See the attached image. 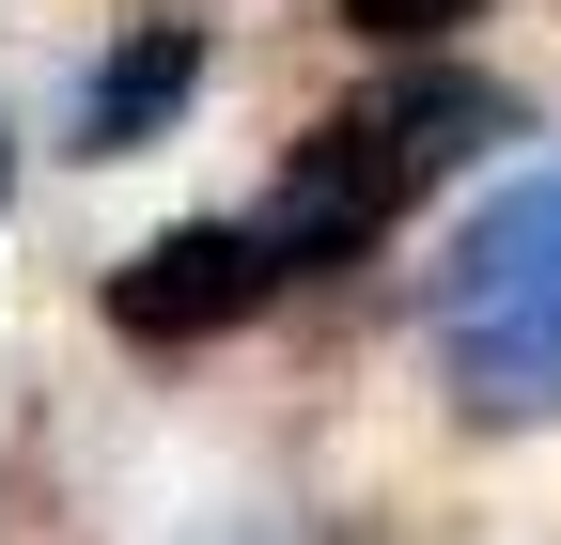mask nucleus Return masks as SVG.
Wrapping results in <instances>:
<instances>
[{
    "label": "nucleus",
    "instance_id": "20e7f679",
    "mask_svg": "<svg viewBox=\"0 0 561 545\" xmlns=\"http://www.w3.org/2000/svg\"><path fill=\"white\" fill-rule=\"evenodd\" d=\"M187 79H203V32H187V16L125 32V47H110V79H94V109H79V156H140V141L187 109Z\"/></svg>",
    "mask_w": 561,
    "mask_h": 545
},
{
    "label": "nucleus",
    "instance_id": "f257e3e1",
    "mask_svg": "<svg viewBox=\"0 0 561 545\" xmlns=\"http://www.w3.org/2000/svg\"><path fill=\"white\" fill-rule=\"evenodd\" d=\"M437 359L483 421H561V156L437 250Z\"/></svg>",
    "mask_w": 561,
    "mask_h": 545
},
{
    "label": "nucleus",
    "instance_id": "39448f33",
    "mask_svg": "<svg viewBox=\"0 0 561 545\" xmlns=\"http://www.w3.org/2000/svg\"><path fill=\"white\" fill-rule=\"evenodd\" d=\"M343 16L390 32V47H437V32H468V16H483V0H343Z\"/></svg>",
    "mask_w": 561,
    "mask_h": 545
},
{
    "label": "nucleus",
    "instance_id": "7ed1b4c3",
    "mask_svg": "<svg viewBox=\"0 0 561 545\" xmlns=\"http://www.w3.org/2000/svg\"><path fill=\"white\" fill-rule=\"evenodd\" d=\"M297 265H280V234L265 219H203V234H157L110 281V327H140V344H203V327H234V312H265Z\"/></svg>",
    "mask_w": 561,
    "mask_h": 545
},
{
    "label": "nucleus",
    "instance_id": "f03ea898",
    "mask_svg": "<svg viewBox=\"0 0 561 545\" xmlns=\"http://www.w3.org/2000/svg\"><path fill=\"white\" fill-rule=\"evenodd\" d=\"M453 141L421 109H328L312 141H297V172H280V202H265V234H280V265H343V250H375L390 219H405V187L437 172Z\"/></svg>",
    "mask_w": 561,
    "mask_h": 545
}]
</instances>
